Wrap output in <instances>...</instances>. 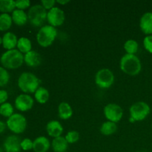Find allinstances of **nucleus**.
<instances>
[{
    "label": "nucleus",
    "mask_w": 152,
    "mask_h": 152,
    "mask_svg": "<svg viewBox=\"0 0 152 152\" xmlns=\"http://www.w3.org/2000/svg\"><path fill=\"white\" fill-rule=\"evenodd\" d=\"M49 140L45 137H39L34 141L33 150L35 152H47L50 148Z\"/></svg>",
    "instance_id": "obj_16"
},
{
    "label": "nucleus",
    "mask_w": 152,
    "mask_h": 152,
    "mask_svg": "<svg viewBox=\"0 0 152 152\" xmlns=\"http://www.w3.org/2000/svg\"><path fill=\"white\" fill-rule=\"evenodd\" d=\"M47 11L42 4H35L28 10V20L33 26L40 27L47 19Z\"/></svg>",
    "instance_id": "obj_5"
},
{
    "label": "nucleus",
    "mask_w": 152,
    "mask_h": 152,
    "mask_svg": "<svg viewBox=\"0 0 152 152\" xmlns=\"http://www.w3.org/2000/svg\"><path fill=\"white\" fill-rule=\"evenodd\" d=\"M2 44V38H1V37H0V45Z\"/></svg>",
    "instance_id": "obj_37"
},
{
    "label": "nucleus",
    "mask_w": 152,
    "mask_h": 152,
    "mask_svg": "<svg viewBox=\"0 0 152 152\" xmlns=\"http://www.w3.org/2000/svg\"><path fill=\"white\" fill-rule=\"evenodd\" d=\"M68 142L65 137H58L54 138L52 141V148L55 152H65L68 149Z\"/></svg>",
    "instance_id": "obj_19"
},
{
    "label": "nucleus",
    "mask_w": 152,
    "mask_h": 152,
    "mask_svg": "<svg viewBox=\"0 0 152 152\" xmlns=\"http://www.w3.org/2000/svg\"><path fill=\"white\" fill-rule=\"evenodd\" d=\"M35 99L39 103L45 104L48 102L49 99V92L46 88L39 87L35 92Z\"/></svg>",
    "instance_id": "obj_22"
},
{
    "label": "nucleus",
    "mask_w": 152,
    "mask_h": 152,
    "mask_svg": "<svg viewBox=\"0 0 152 152\" xmlns=\"http://www.w3.org/2000/svg\"><path fill=\"white\" fill-rule=\"evenodd\" d=\"M7 126L8 129L13 133H23L27 127V120L22 114H13L7 120Z\"/></svg>",
    "instance_id": "obj_6"
},
{
    "label": "nucleus",
    "mask_w": 152,
    "mask_h": 152,
    "mask_svg": "<svg viewBox=\"0 0 152 152\" xmlns=\"http://www.w3.org/2000/svg\"><path fill=\"white\" fill-rule=\"evenodd\" d=\"M0 114L5 117H10L13 114V107L9 102H5L0 106Z\"/></svg>",
    "instance_id": "obj_27"
},
{
    "label": "nucleus",
    "mask_w": 152,
    "mask_h": 152,
    "mask_svg": "<svg viewBox=\"0 0 152 152\" xmlns=\"http://www.w3.org/2000/svg\"><path fill=\"white\" fill-rule=\"evenodd\" d=\"M143 45L145 50L152 53V35H148L145 37L143 40Z\"/></svg>",
    "instance_id": "obj_31"
},
{
    "label": "nucleus",
    "mask_w": 152,
    "mask_h": 152,
    "mask_svg": "<svg viewBox=\"0 0 152 152\" xmlns=\"http://www.w3.org/2000/svg\"><path fill=\"white\" fill-rule=\"evenodd\" d=\"M17 48L18 50L22 53H28L29 51H31V48H32L31 40L26 37H21L18 39Z\"/></svg>",
    "instance_id": "obj_21"
},
{
    "label": "nucleus",
    "mask_w": 152,
    "mask_h": 152,
    "mask_svg": "<svg viewBox=\"0 0 152 152\" xmlns=\"http://www.w3.org/2000/svg\"><path fill=\"white\" fill-rule=\"evenodd\" d=\"M6 125L7 124H5V123H3V122L0 121V134L2 133V132L5 130Z\"/></svg>",
    "instance_id": "obj_35"
},
{
    "label": "nucleus",
    "mask_w": 152,
    "mask_h": 152,
    "mask_svg": "<svg viewBox=\"0 0 152 152\" xmlns=\"http://www.w3.org/2000/svg\"><path fill=\"white\" fill-rule=\"evenodd\" d=\"M58 112H59V117L62 120H68L71 118L73 114L72 108L71 105L67 102H61L58 108Z\"/></svg>",
    "instance_id": "obj_20"
},
{
    "label": "nucleus",
    "mask_w": 152,
    "mask_h": 152,
    "mask_svg": "<svg viewBox=\"0 0 152 152\" xmlns=\"http://www.w3.org/2000/svg\"><path fill=\"white\" fill-rule=\"evenodd\" d=\"M21 142L19 138L15 135L9 136L4 140V148L6 152H19L22 149Z\"/></svg>",
    "instance_id": "obj_12"
},
{
    "label": "nucleus",
    "mask_w": 152,
    "mask_h": 152,
    "mask_svg": "<svg viewBox=\"0 0 152 152\" xmlns=\"http://www.w3.org/2000/svg\"><path fill=\"white\" fill-rule=\"evenodd\" d=\"M0 152H3V150H2V148H1V147H0Z\"/></svg>",
    "instance_id": "obj_38"
},
{
    "label": "nucleus",
    "mask_w": 152,
    "mask_h": 152,
    "mask_svg": "<svg viewBox=\"0 0 152 152\" xmlns=\"http://www.w3.org/2000/svg\"><path fill=\"white\" fill-rule=\"evenodd\" d=\"M10 80V75L5 68L0 66V87L6 86Z\"/></svg>",
    "instance_id": "obj_28"
},
{
    "label": "nucleus",
    "mask_w": 152,
    "mask_h": 152,
    "mask_svg": "<svg viewBox=\"0 0 152 152\" xmlns=\"http://www.w3.org/2000/svg\"><path fill=\"white\" fill-rule=\"evenodd\" d=\"M16 3L13 0H0V11L3 13H8L14 10Z\"/></svg>",
    "instance_id": "obj_25"
},
{
    "label": "nucleus",
    "mask_w": 152,
    "mask_h": 152,
    "mask_svg": "<svg viewBox=\"0 0 152 152\" xmlns=\"http://www.w3.org/2000/svg\"><path fill=\"white\" fill-rule=\"evenodd\" d=\"M114 81V74L108 68H102L97 71L95 77V83L101 88H108Z\"/></svg>",
    "instance_id": "obj_8"
},
{
    "label": "nucleus",
    "mask_w": 152,
    "mask_h": 152,
    "mask_svg": "<svg viewBox=\"0 0 152 152\" xmlns=\"http://www.w3.org/2000/svg\"><path fill=\"white\" fill-rule=\"evenodd\" d=\"M140 27L144 34L151 35L152 34V12L144 13L140 18Z\"/></svg>",
    "instance_id": "obj_13"
},
{
    "label": "nucleus",
    "mask_w": 152,
    "mask_h": 152,
    "mask_svg": "<svg viewBox=\"0 0 152 152\" xmlns=\"http://www.w3.org/2000/svg\"><path fill=\"white\" fill-rule=\"evenodd\" d=\"M65 13L62 9L57 7H53L50 9L47 14V20L50 25L53 27L60 26L65 22Z\"/></svg>",
    "instance_id": "obj_10"
},
{
    "label": "nucleus",
    "mask_w": 152,
    "mask_h": 152,
    "mask_svg": "<svg viewBox=\"0 0 152 152\" xmlns=\"http://www.w3.org/2000/svg\"><path fill=\"white\" fill-rule=\"evenodd\" d=\"M117 129V126L115 123L111 121L105 122L100 128V132L104 135H111L115 133Z\"/></svg>",
    "instance_id": "obj_23"
},
{
    "label": "nucleus",
    "mask_w": 152,
    "mask_h": 152,
    "mask_svg": "<svg viewBox=\"0 0 152 152\" xmlns=\"http://www.w3.org/2000/svg\"><path fill=\"white\" fill-rule=\"evenodd\" d=\"M79 138H80V134L76 131H71V132H68L65 136V139L68 143H74L78 141Z\"/></svg>",
    "instance_id": "obj_29"
},
{
    "label": "nucleus",
    "mask_w": 152,
    "mask_h": 152,
    "mask_svg": "<svg viewBox=\"0 0 152 152\" xmlns=\"http://www.w3.org/2000/svg\"><path fill=\"white\" fill-rule=\"evenodd\" d=\"M16 3V7H17L19 10H22L28 8L31 4V1L29 0H17L15 1Z\"/></svg>",
    "instance_id": "obj_32"
},
{
    "label": "nucleus",
    "mask_w": 152,
    "mask_h": 152,
    "mask_svg": "<svg viewBox=\"0 0 152 152\" xmlns=\"http://www.w3.org/2000/svg\"><path fill=\"white\" fill-rule=\"evenodd\" d=\"M3 67L8 69H16L22 65L24 62V56L19 50H7L4 52L0 59Z\"/></svg>",
    "instance_id": "obj_2"
},
{
    "label": "nucleus",
    "mask_w": 152,
    "mask_h": 152,
    "mask_svg": "<svg viewBox=\"0 0 152 152\" xmlns=\"http://www.w3.org/2000/svg\"><path fill=\"white\" fill-rule=\"evenodd\" d=\"M120 68L126 74L135 76L141 71L142 65L140 60L136 55L126 53L120 60Z\"/></svg>",
    "instance_id": "obj_1"
},
{
    "label": "nucleus",
    "mask_w": 152,
    "mask_h": 152,
    "mask_svg": "<svg viewBox=\"0 0 152 152\" xmlns=\"http://www.w3.org/2000/svg\"><path fill=\"white\" fill-rule=\"evenodd\" d=\"M11 17L13 22L19 26L25 25L28 20V14H26V13L24 10H19V9L13 10Z\"/></svg>",
    "instance_id": "obj_18"
},
{
    "label": "nucleus",
    "mask_w": 152,
    "mask_h": 152,
    "mask_svg": "<svg viewBox=\"0 0 152 152\" xmlns=\"http://www.w3.org/2000/svg\"><path fill=\"white\" fill-rule=\"evenodd\" d=\"M104 114L108 121L117 123L122 119L123 111L120 105L114 103H110L104 108Z\"/></svg>",
    "instance_id": "obj_9"
},
{
    "label": "nucleus",
    "mask_w": 152,
    "mask_h": 152,
    "mask_svg": "<svg viewBox=\"0 0 152 152\" xmlns=\"http://www.w3.org/2000/svg\"><path fill=\"white\" fill-rule=\"evenodd\" d=\"M24 62L30 67H37L41 64L42 57L38 52L31 50L25 54Z\"/></svg>",
    "instance_id": "obj_15"
},
{
    "label": "nucleus",
    "mask_w": 152,
    "mask_h": 152,
    "mask_svg": "<svg viewBox=\"0 0 152 152\" xmlns=\"http://www.w3.org/2000/svg\"><path fill=\"white\" fill-rule=\"evenodd\" d=\"M150 107L145 102H137L132 105L130 108L131 117L134 121H142L145 120L147 116L149 114Z\"/></svg>",
    "instance_id": "obj_7"
},
{
    "label": "nucleus",
    "mask_w": 152,
    "mask_h": 152,
    "mask_svg": "<svg viewBox=\"0 0 152 152\" xmlns=\"http://www.w3.org/2000/svg\"><path fill=\"white\" fill-rule=\"evenodd\" d=\"M33 145H34V142L28 138L24 139L21 142V148L24 151H29V150L33 149Z\"/></svg>",
    "instance_id": "obj_30"
},
{
    "label": "nucleus",
    "mask_w": 152,
    "mask_h": 152,
    "mask_svg": "<svg viewBox=\"0 0 152 152\" xmlns=\"http://www.w3.org/2000/svg\"><path fill=\"white\" fill-rule=\"evenodd\" d=\"M18 39L16 36L11 32H7L3 36L2 45L4 48L7 50H13L16 46H17Z\"/></svg>",
    "instance_id": "obj_17"
},
{
    "label": "nucleus",
    "mask_w": 152,
    "mask_h": 152,
    "mask_svg": "<svg viewBox=\"0 0 152 152\" xmlns=\"http://www.w3.org/2000/svg\"><path fill=\"white\" fill-rule=\"evenodd\" d=\"M137 152H141V151H137Z\"/></svg>",
    "instance_id": "obj_39"
},
{
    "label": "nucleus",
    "mask_w": 152,
    "mask_h": 152,
    "mask_svg": "<svg viewBox=\"0 0 152 152\" xmlns=\"http://www.w3.org/2000/svg\"><path fill=\"white\" fill-rule=\"evenodd\" d=\"M40 80L37 76L29 72H24L18 79V86L25 93H35L39 88Z\"/></svg>",
    "instance_id": "obj_3"
},
{
    "label": "nucleus",
    "mask_w": 152,
    "mask_h": 152,
    "mask_svg": "<svg viewBox=\"0 0 152 152\" xmlns=\"http://www.w3.org/2000/svg\"><path fill=\"white\" fill-rule=\"evenodd\" d=\"M34 105V99L28 94H20L16 98L15 107L20 111H27Z\"/></svg>",
    "instance_id": "obj_11"
},
{
    "label": "nucleus",
    "mask_w": 152,
    "mask_h": 152,
    "mask_svg": "<svg viewBox=\"0 0 152 152\" xmlns=\"http://www.w3.org/2000/svg\"><path fill=\"white\" fill-rule=\"evenodd\" d=\"M151 152H152V151H151Z\"/></svg>",
    "instance_id": "obj_40"
},
{
    "label": "nucleus",
    "mask_w": 152,
    "mask_h": 152,
    "mask_svg": "<svg viewBox=\"0 0 152 152\" xmlns=\"http://www.w3.org/2000/svg\"><path fill=\"white\" fill-rule=\"evenodd\" d=\"M57 35V31L51 25H45L39 31L37 39L42 47H48L53 42Z\"/></svg>",
    "instance_id": "obj_4"
},
{
    "label": "nucleus",
    "mask_w": 152,
    "mask_h": 152,
    "mask_svg": "<svg viewBox=\"0 0 152 152\" xmlns=\"http://www.w3.org/2000/svg\"><path fill=\"white\" fill-rule=\"evenodd\" d=\"M56 2V1L55 0H42V1H41V4L43 6V7L45 10H49L53 8Z\"/></svg>",
    "instance_id": "obj_33"
},
{
    "label": "nucleus",
    "mask_w": 152,
    "mask_h": 152,
    "mask_svg": "<svg viewBox=\"0 0 152 152\" xmlns=\"http://www.w3.org/2000/svg\"><path fill=\"white\" fill-rule=\"evenodd\" d=\"M46 130L49 136L56 138L61 136L63 132V127L59 121L52 120L47 124Z\"/></svg>",
    "instance_id": "obj_14"
},
{
    "label": "nucleus",
    "mask_w": 152,
    "mask_h": 152,
    "mask_svg": "<svg viewBox=\"0 0 152 152\" xmlns=\"http://www.w3.org/2000/svg\"><path fill=\"white\" fill-rule=\"evenodd\" d=\"M138 48H139V45H138L137 42L134 39L128 40L124 44L125 50L129 54H134V53H136L138 50Z\"/></svg>",
    "instance_id": "obj_26"
},
{
    "label": "nucleus",
    "mask_w": 152,
    "mask_h": 152,
    "mask_svg": "<svg viewBox=\"0 0 152 152\" xmlns=\"http://www.w3.org/2000/svg\"><path fill=\"white\" fill-rule=\"evenodd\" d=\"M12 22V17L8 13H2L0 15V31H5L10 29Z\"/></svg>",
    "instance_id": "obj_24"
},
{
    "label": "nucleus",
    "mask_w": 152,
    "mask_h": 152,
    "mask_svg": "<svg viewBox=\"0 0 152 152\" xmlns=\"http://www.w3.org/2000/svg\"><path fill=\"white\" fill-rule=\"evenodd\" d=\"M56 2L59 3V4H67V3L69 2V1H68V0H66V1H60V0H58V1H56Z\"/></svg>",
    "instance_id": "obj_36"
},
{
    "label": "nucleus",
    "mask_w": 152,
    "mask_h": 152,
    "mask_svg": "<svg viewBox=\"0 0 152 152\" xmlns=\"http://www.w3.org/2000/svg\"><path fill=\"white\" fill-rule=\"evenodd\" d=\"M8 98V94L6 91L0 90V104H4Z\"/></svg>",
    "instance_id": "obj_34"
}]
</instances>
